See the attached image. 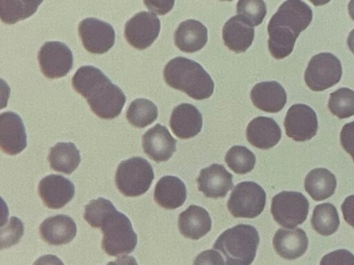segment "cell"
I'll use <instances>...</instances> for the list:
<instances>
[{"label": "cell", "instance_id": "6da1fadb", "mask_svg": "<svg viewBox=\"0 0 354 265\" xmlns=\"http://www.w3.org/2000/svg\"><path fill=\"white\" fill-rule=\"evenodd\" d=\"M72 85L86 99L93 112L102 119L118 117L126 102L122 90L93 66L80 67L73 77Z\"/></svg>", "mask_w": 354, "mask_h": 265}, {"label": "cell", "instance_id": "7a4b0ae2", "mask_svg": "<svg viewBox=\"0 0 354 265\" xmlns=\"http://www.w3.org/2000/svg\"><path fill=\"white\" fill-rule=\"evenodd\" d=\"M163 76L168 86L194 99H207L213 94L214 84L211 77L200 63L187 58L177 57L170 60Z\"/></svg>", "mask_w": 354, "mask_h": 265}, {"label": "cell", "instance_id": "3957f363", "mask_svg": "<svg viewBox=\"0 0 354 265\" xmlns=\"http://www.w3.org/2000/svg\"><path fill=\"white\" fill-rule=\"evenodd\" d=\"M313 12L301 0H287L278 8L268 25L269 39L294 46L299 33L310 23Z\"/></svg>", "mask_w": 354, "mask_h": 265}, {"label": "cell", "instance_id": "277c9868", "mask_svg": "<svg viewBox=\"0 0 354 265\" xmlns=\"http://www.w3.org/2000/svg\"><path fill=\"white\" fill-rule=\"evenodd\" d=\"M259 243V235L254 226L239 224L221 234L213 248L223 255L226 264L249 265L254 259Z\"/></svg>", "mask_w": 354, "mask_h": 265}, {"label": "cell", "instance_id": "5b68a950", "mask_svg": "<svg viewBox=\"0 0 354 265\" xmlns=\"http://www.w3.org/2000/svg\"><path fill=\"white\" fill-rule=\"evenodd\" d=\"M103 233L102 248L110 256L117 257L131 253L138 242L129 219L116 208L110 211L102 222Z\"/></svg>", "mask_w": 354, "mask_h": 265}, {"label": "cell", "instance_id": "8992f818", "mask_svg": "<svg viewBox=\"0 0 354 265\" xmlns=\"http://www.w3.org/2000/svg\"><path fill=\"white\" fill-rule=\"evenodd\" d=\"M153 178V168L149 162L141 157H134L120 163L115 182L123 195L138 197L149 190Z\"/></svg>", "mask_w": 354, "mask_h": 265}, {"label": "cell", "instance_id": "52a82bcc", "mask_svg": "<svg viewBox=\"0 0 354 265\" xmlns=\"http://www.w3.org/2000/svg\"><path fill=\"white\" fill-rule=\"evenodd\" d=\"M266 194L253 181H243L233 189L227 203L230 213L235 217L254 218L264 209Z\"/></svg>", "mask_w": 354, "mask_h": 265}, {"label": "cell", "instance_id": "ba28073f", "mask_svg": "<svg viewBox=\"0 0 354 265\" xmlns=\"http://www.w3.org/2000/svg\"><path fill=\"white\" fill-rule=\"evenodd\" d=\"M308 208V201L302 193L282 191L273 197L270 210L277 223L294 228L306 219Z\"/></svg>", "mask_w": 354, "mask_h": 265}, {"label": "cell", "instance_id": "9c48e42d", "mask_svg": "<svg viewBox=\"0 0 354 265\" xmlns=\"http://www.w3.org/2000/svg\"><path fill=\"white\" fill-rule=\"evenodd\" d=\"M341 62L330 52H322L313 56L305 71L304 79L313 91H322L335 86L341 79Z\"/></svg>", "mask_w": 354, "mask_h": 265}, {"label": "cell", "instance_id": "30bf717a", "mask_svg": "<svg viewBox=\"0 0 354 265\" xmlns=\"http://www.w3.org/2000/svg\"><path fill=\"white\" fill-rule=\"evenodd\" d=\"M37 58L42 74L52 79L66 75L73 64L71 50L60 41L46 42L41 47Z\"/></svg>", "mask_w": 354, "mask_h": 265}, {"label": "cell", "instance_id": "8fae6325", "mask_svg": "<svg viewBox=\"0 0 354 265\" xmlns=\"http://www.w3.org/2000/svg\"><path fill=\"white\" fill-rule=\"evenodd\" d=\"M79 36L85 49L93 54H104L114 45L115 34L109 23L89 17L83 19L78 27Z\"/></svg>", "mask_w": 354, "mask_h": 265}, {"label": "cell", "instance_id": "7c38bea8", "mask_svg": "<svg viewBox=\"0 0 354 265\" xmlns=\"http://www.w3.org/2000/svg\"><path fill=\"white\" fill-rule=\"evenodd\" d=\"M160 30V22L156 14L149 12H140L131 18L124 26V37L133 48L144 50L157 39Z\"/></svg>", "mask_w": 354, "mask_h": 265}, {"label": "cell", "instance_id": "4fadbf2b", "mask_svg": "<svg viewBox=\"0 0 354 265\" xmlns=\"http://www.w3.org/2000/svg\"><path fill=\"white\" fill-rule=\"evenodd\" d=\"M284 127L287 136L293 140H310L316 135L318 128L316 113L307 105H292L286 113Z\"/></svg>", "mask_w": 354, "mask_h": 265}, {"label": "cell", "instance_id": "5bb4252c", "mask_svg": "<svg viewBox=\"0 0 354 265\" xmlns=\"http://www.w3.org/2000/svg\"><path fill=\"white\" fill-rule=\"evenodd\" d=\"M27 146V135L19 115L8 111L0 115V146L9 155L20 153Z\"/></svg>", "mask_w": 354, "mask_h": 265}, {"label": "cell", "instance_id": "9a60e30c", "mask_svg": "<svg viewBox=\"0 0 354 265\" xmlns=\"http://www.w3.org/2000/svg\"><path fill=\"white\" fill-rule=\"evenodd\" d=\"M38 193L46 206L59 209L73 198L75 186L71 181L64 176L52 174L40 181Z\"/></svg>", "mask_w": 354, "mask_h": 265}, {"label": "cell", "instance_id": "2e32d148", "mask_svg": "<svg viewBox=\"0 0 354 265\" xmlns=\"http://www.w3.org/2000/svg\"><path fill=\"white\" fill-rule=\"evenodd\" d=\"M176 142L168 129L160 124L146 131L142 138L144 153L156 162L170 159L176 151Z\"/></svg>", "mask_w": 354, "mask_h": 265}, {"label": "cell", "instance_id": "e0dca14e", "mask_svg": "<svg viewBox=\"0 0 354 265\" xmlns=\"http://www.w3.org/2000/svg\"><path fill=\"white\" fill-rule=\"evenodd\" d=\"M233 175L221 164L203 168L196 179L198 189L207 197H224L233 188Z\"/></svg>", "mask_w": 354, "mask_h": 265}, {"label": "cell", "instance_id": "ac0fdd59", "mask_svg": "<svg viewBox=\"0 0 354 265\" xmlns=\"http://www.w3.org/2000/svg\"><path fill=\"white\" fill-rule=\"evenodd\" d=\"M254 26L242 15L232 17L223 28L225 45L236 53L245 52L252 43L254 37Z\"/></svg>", "mask_w": 354, "mask_h": 265}, {"label": "cell", "instance_id": "d6986e66", "mask_svg": "<svg viewBox=\"0 0 354 265\" xmlns=\"http://www.w3.org/2000/svg\"><path fill=\"white\" fill-rule=\"evenodd\" d=\"M174 134L183 139L195 137L201 130L203 118L199 110L190 104L175 107L169 120Z\"/></svg>", "mask_w": 354, "mask_h": 265}, {"label": "cell", "instance_id": "ffe728a7", "mask_svg": "<svg viewBox=\"0 0 354 265\" xmlns=\"http://www.w3.org/2000/svg\"><path fill=\"white\" fill-rule=\"evenodd\" d=\"M250 97L257 108L271 113L279 112L287 101L284 88L274 81L257 84L251 90Z\"/></svg>", "mask_w": 354, "mask_h": 265}, {"label": "cell", "instance_id": "44dd1931", "mask_svg": "<svg viewBox=\"0 0 354 265\" xmlns=\"http://www.w3.org/2000/svg\"><path fill=\"white\" fill-rule=\"evenodd\" d=\"M76 224L66 215H57L46 219L39 226L41 239L50 245L69 243L75 237Z\"/></svg>", "mask_w": 354, "mask_h": 265}, {"label": "cell", "instance_id": "7402d4cb", "mask_svg": "<svg viewBox=\"0 0 354 265\" xmlns=\"http://www.w3.org/2000/svg\"><path fill=\"white\" fill-rule=\"evenodd\" d=\"M273 246L281 257L292 260L302 256L308 246V239L300 228H279L272 239Z\"/></svg>", "mask_w": 354, "mask_h": 265}, {"label": "cell", "instance_id": "603a6c76", "mask_svg": "<svg viewBox=\"0 0 354 265\" xmlns=\"http://www.w3.org/2000/svg\"><path fill=\"white\" fill-rule=\"evenodd\" d=\"M247 139L250 144L260 149H269L281 139V130L270 117H257L248 125Z\"/></svg>", "mask_w": 354, "mask_h": 265}, {"label": "cell", "instance_id": "cb8c5ba5", "mask_svg": "<svg viewBox=\"0 0 354 265\" xmlns=\"http://www.w3.org/2000/svg\"><path fill=\"white\" fill-rule=\"evenodd\" d=\"M178 229L185 237L198 239L212 228V219L203 207L191 205L178 216Z\"/></svg>", "mask_w": 354, "mask_h": 265}, {"label": "cell", "instance_id": "d4e9b609", "mask_svg": "<svg viewBox=\"0 0 354 265\" xmlns=\"http://www.w3.org/2000/svg\"><path fill=\"white\" fill-rule=\"evenodd\" d=\"M176 46L183 52L192 53L202 49L207 41V30L200 21H183L174 33Z\"/></svg>", "mask_w": 354, "mask_h": 265}, {"label": "cell", "instance_id": "484cf974", "mask_svg": "<svg viewBox=\"0 0 354 265\" xmlns=\"http://www.w3.org/2000/svg\"><path fill=\"white\" fill-rule=\"evenodd\" d=\"M187 197L183 181L175 176L167 175L157 182L153 193L154 201L166 209H175L182 206Z\"/></svg>", "mask_w": 354, "mask_h": 265}, {"label": "cell", "instance_id": "4316f807", "mask_svg": "<svg viewBox=\"0 0 354 265\" xmlns=\"http://www.w3.org/2000/svg\"><path fill=\"white\" fill-rule=\"evenodd\" d=\"M337 186L336 177L330 170L317 168L310 170L304 180V188L315 201L324 200L333 195Z\"/></svg>", "mask_w": 354, "mask_h": 265}, {"label": "cell", "instance_id": "83f0119b", "mask_svg": "<svg viewBox=\"0 0 354 265\" xmlns=\"http://www.w3.org/2000/svg\"><path fill=\"white\" fill-rule=\"evenodd\" d=\"M48 160L53 170L70 175L79 166L81 157L75 144L59 142L50 148Z\"/></svg>", "mask_w": 354, "mask_h": 265}, {"label": "cell", "instance_id": "f1b7e54d", "mask_svg": "<svg viewBox=\"0 0 354 265\" xmlns=\"http://www.w3.org/2000/svg\"><path fill=\"white\" fill-rule=\"evenodd\" d=\"M43 0H0L1 21L14 24L32 16Z\"/></svg>", "mask_w": 354, "mask_h": 265}, {"label": "cell", "instance_id": "f546056e", "mask_svg": "<svg viewBox=\"0 0 354 265\" xmlns=\"http://www.w3.org/2000/svg\"><path fill=\"white\" fill-rule=\"evenodd\" d=\"M311 225L319 234L328 236L338 229L339 218L335 206L324 203L316 206L313 210Z\"/></svg>", "mask_w": 354, "mask_h": 265}, {"label": "cell", "instance_id": "4dcf8cb0", "mask_svg": "<svg viewBox=\"0 0 354 265\" xmlns=\"http://www.w3.org/2000/svg\"><path fill=\"white\" fill-rule=\"evenodd\" d=\"M158 117V108L150 100L136 99L133 101L126 112L128 121L136 128H142L151 124Z\"/></svg>", "mask_w": 354, "mask_h": 265}, {"label": "cell", "instance_id": "1f68e13d", "mask_svg": "<svg viewBox=\"0 0 354 265\" xmlns=\"http://www.w3.org/2000/svg\"><path fill=\"white\" fill-rule=\"evenodd\" d=\"M225 161L235 173L243 175L254 167L256 157L254 153L243 146H232L226 153Z\"/></svg>", "mask_w": 354, "mask_h": 265}, {"label": "cell", "instance_id": "d6a6232c", "mask_svg": "<svg viewBox=\"0 0 354 265\" xmlns=\"http://www.w3.org/2000/svg\"><path fill=\"white\" fill-rule=\"evenodd\" d=\"M328 106L330 111L339 119L354 115V90L341 88L332 92Z\"/></svg>", "mask_w": 354, "mask_h": 265}, {"label": "cell", "instance_id": "836d02e7", "mask_svg": "<svg viewBox=\"0 0 354 265\" xmlns=\"http://www.w3.org/2000/svg\"><path fill=\"white\" fill-rule=\"evenodd\" d=\"M115 208L109 200L99 197L85 206L84 218L92 227L100 228L104 217Z\"/></svg>", "mask_w": 354, "mask_h": 265}, {"label": "cell", "instance_id": "e575fe53", "mask_svg": "<svg viewBox=\"0 0 354 265\" xmlns=\"http://www.w3.org/2000/svg\"><path fill=\"white\" fill-rule=\"evenodd\" d=\"M236 10L238 14L245 17L253 26L261 24L267 12L263 0H239Z\"/></svg>", "mask_w": 354, "mask_h": 265}, {"label": "cell", "instance_id": "d590c367", "mask_svg": "<svg viewBox=\"0 0 354 265\" xmlns=\"http://www.w3.org/2000/svg\"><path fill=\"white\" fill-rule=\"evenodd\" d=\"M24 234V224L15 217L10 219L9 224L6 228L2 226L1 232V248H8L19 242Z\"/></svg>", "mask_w": 354, "mask_h": 265}, {"label": "cell", "instance_id": "8d00e7d4", "mask_svg": "<svg viewBox=\"0 0 354 265\" xmlns=\"http://www.w3.org/2000/svg\"><path fill=\"white\" fill-rule=\"evenodd\" d=\"M320 264L354 265V255L347 250L339 249L324 256Z\"/></svg>", "mask_w": 354, "mask_h": 265}, {"label": "cell", "instance_id": "74e56055", "mask_svg": "<svg viewBox=\"0 0 354 265\" xmlns=\"http://www.w3.org/2000/svg\"><path fill=\"white\" fill-rule=\"evenodd\" d=\"M340 142L343 148L351 156L354 162V121L346 124L342 128Z\"/></svg>", "mask_w": 354, "mask_h": 265}, {"label": "cell", "instance_id": "f35d334b", "mask_svg": "<svg viewBox=\"0 0 354 265\" xmlns=\"http://www.w3.org/2000/svg\"><path fill=\"white\" fill-rule=\"evenodd\" d=\"M145 6L151 12L164 15L173 8L175 0H143Z\"/></svg>", "mask_w": 354, "mask_h": 265}, {"label": "cell", "instance_id": "ab89813d", "mask_svg": "<svg viewBox=\"0 0 354 265\" xmlns=\"http://www.w3.org/2000/svg\"><path fill=\"white\" fill-rule=\"evenodd\" d=\"M342 211L346 223L354 228V195L344 199L342 204Z\"/></svg>", "mask_w": 354, "mask_h": 265}, {"label": "cell", "instance_id": "60d3db41", "mask_svg": "<svg viewBox=\"0 0 354 265\" xmlns=\"http://www.w3.org/2000/svg\"><path fill=\"white\" fill-rule=\"evenodd\" d=\"M347 44L351 51L354 54V29L348 35Z\"/></svg>", "mask_w": 354, "mask_h": 265}, {"label": "cell", "instance_id": "b9f144b4", "mask_svg": "<svg viewBox=\"0 0 354 265\" xmlns=\"http://www.w3.org/2000/svg\"><path fill=\"white\" fill-rule=\"evenodd\" d=\"M348 13L352 19L354 20V0H351L348 6Z\"/></svg>", "mask_w": 354, "mask_h": 265}, {"label": "cell", "instance_id": "7bdbcfd3", "mask_svg": "<svg viewBox=\"0 0 354 265\" xmlns=\"http://www.w3.org/2000/svg\"><path fill=\"white\" fill-rule=\"evenodd\" d=\"M315 6H323L328 3L330 0H309Z\"/></svg>", "mask_w": 354, "mask_h": 265}, {"label": "cell", "instance_id": "ee69618b", "mask_svg": "<svg viewBox=\"0 0 354 265\" xmlns=\"http://www.w3.org/2000/svg\"><path fill=\"white\" fill-rule=\"evenodd\" d=\"M220 1H231L232 0H220Z\"/></svg>", "mask_w": 354, "mask_h": 265}]
</instances>
